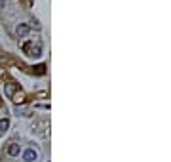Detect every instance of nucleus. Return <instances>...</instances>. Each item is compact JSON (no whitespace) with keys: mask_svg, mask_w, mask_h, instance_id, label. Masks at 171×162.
I'll list each match as a JSON object with an SVG mask.
<instances>
[{"mask_svg":"<svg viewBox=\"0 0 171 162\" xmlns=\"http://www.w3.org/2000/svg\"><path fill=\"white\" fill-rule=\"evenodd\" d=\"M0 65H2V63H0Z\"/></svg>","mask_w":171,"mask_h":162,"instance_id":"obj_11","label":"nucleus"},{"mask_svg":"<svg viewBox=\"0 0 171 162\" xmlns=\"http://www.w3.org/2000/svg\"><path fill=\"white\" fill-rule=\"evenodd\" d=\"M19 151H21V147L17 143H10V147H8V154H10V157H17Z\"/></svg>","mask_w":171,"mask_h":162,"instance_id":"obj_3","label":"nucleus"},{"mask_svg":"<svg viewBox=\"0 0 171 162\" xmlns=\"http://www.w3.org/2000/svg\"><path fill=\"white\" fill-rule=\"evenodd\" d=\"M36 97H48V91H38Z\"/></svg>","mask_w":171,"mask_h":162,"instance_id":"obj_10","label":"nucleus"},{"mask_svg":"<svg viewBox=\"0 0 171 162\" xmlns=\"http://www.w3.org/2000/svg\"><path fill=\"white\" fill-rule=\"evenodd\" d=\"M12 97H13V101H15V103H23V101H25V95L21 94V91H17V94H13Z\"/></svg>","mask_w":171,"mask_h":162,"instance_id":"obj_4","label":"nucleus"},{"mask_svg":"<svg viewBox=\"0 0 171 162\" xmlns=\"http://www.w3.org/2000/svg\"><path fill=\"white\" fill-rule=\"evenodd\" d=\"M32 71L36 74H46V65H36V67H32Z\"/></svg>","mask_w":171,"mask_h":162,"instance_id":"obj_6","label":"nucleus"},{"mask_svg":"<svg viewBox=\"0 0 171 162\" xmlns=\"http://www.w3.org/2000/svg\"><path fill=\"white\" fill-rule=\"evenodd\" d=\"M27 33H29V27L27 25H19L17 27V34H19V36H25Z\"/></svg>","mask_w":171,"mask_h":162,"instance_id":"obj_5","label":"nucleus"},{"mask_svg":"<svg viewBox=\"0 0 171 162\" xmlns=\"http://www.w3.org/2000/svg\"><path fill=\"white\" fill-rule=\"evenodd\" d=\"M32 46H34V44H32L31 40H29V42H25V44H23V52L29 55V53H31V50H32Z\"/></svg>","mask_w":171,"mask_h":162,"instance_id":"obj_9","label":"nucleus"},{"mask_svg":"<svg viewBox=\"0 0 171 162\" xmlns=\"http://www.w3.org/2000/svg\"><path fill=\"white\" fill-rule=\"evenodd\" d=\"M19 88V84H15V82H8V84H6V95H13V94H15V90Z\"/></svg>","mask_w":171,"mask_h":162,"instance_id":"obj_2","label":"nucleus"},{"mask_svg":"<svg viewBox=\"0 0 171 162\" xmlns=\"http://www.w3.org/2000/svg\"><path fill=\"white\" fill-rule=\"evenodd\" d=\"M23 158H25V162H36L38 153L34 151V149H27V151H25V154H23Z\"/></svg>","mask_w":171,"mask_h":162,"instance_id":"obj_1","label":"nucleus"},{"mask_svg":"<svg viewBox=\"0 0 171 162\" xmlns=\"http://www.w3.org/2000/svg\"><path fill=\"white\" fill-rule=\"evenodd\" d=\"M29 55H32V57H38V55H42V50H40V46H32V50Z\"/></svg>","mask_w":171,"mask_h":162,"instance_id":"obj_7","label":"nucleus"},{"mask_svg":"<svg viewBox=\"0 0 171 162\" xmlns=\"http://www.w3.org/2000/svg\"><path fill=\"white\" fill-rule=\"evenodd\" d=\"M8 128H10V120H8V118H2V120H0V130L6 132Z\"/></svg>","mask_w":171,"mask_h":162,"instance_id":"obj_8","label":"nucleus"}]
</instances>
